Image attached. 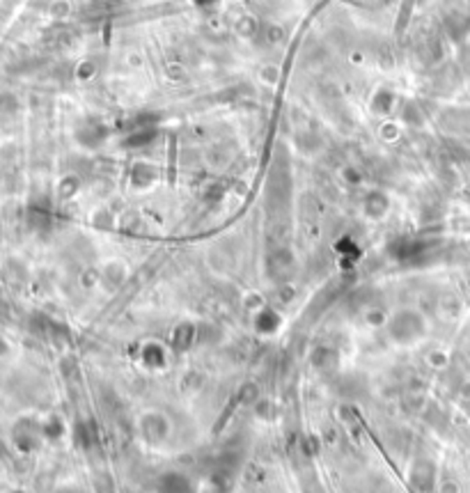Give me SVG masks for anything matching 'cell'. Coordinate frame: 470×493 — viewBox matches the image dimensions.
Instances as JSON below:
<instances>
[{"mask_svg":"<svg viewBox=\"0 0 470 493\" xmlns=\"http://www.w3.org/2000/svg\"><path fill=\"white\" fill-rule=\"evenodd\" d=\"M390 333H393V337L399 342H411L413 337L422 333V319L415 317L411 310L399 313L393 322H390Z\"/></svg>","mask_w":470,"mask_h":493,"instance_id":"1","label":"cell"}]
</instances>
